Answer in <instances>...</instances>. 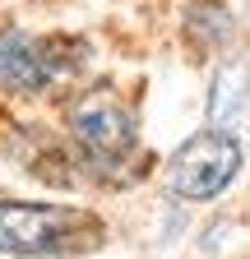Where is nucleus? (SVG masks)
Listing matches in <instances>:
<instances>
[{"instance_id":"1","label":"nucleus","mask_w":250,"mask_h":259,"mask_svg":"<svg viewBox=\"0 0 250 259\" xmlns=\"http://www.w3.org/2000/svg\"><path fill=\"white\" fill-rule=\"evenodd\" d=\"M102 245V218L74 204H28L0 199V254L60 259Z\"/></svg>"},{"instance_id":"2","label":"nucleus","mask_w":250,"mask_h":259,"mask_svg":"<svg viewBox=\"0 0 250 259\" xmlns=\"http://www.w3.org/2000/svg\"><path fill=\"white\" fill-rule=\"evenodd\" d=\"M241 139L223 135V130H199L190 135L172 157H167V190L185 204H204V199H218L241 171Z\"/></svg>"},{"instance_id":"3","label":"nucleus","mask_w":250,"mask_h":259,"mask_svg":"<svg viewBox=\"0 0 250 259\" xmlns=\"http://www.w3.org/2000/svg\"><path fill=\"white\" fill-rule=\"evenodd\" d=\"M70 135L74 144L84 148L88 162L98 167H120L125 157L135 153L139 144V125H135V111L111 93H88L70 107Z\"/></svg>"},{"instance_id":"4","label":"nucleus","mask_w":250,"mask_h":259,"mask_svg":"<svg viewBox=\"0 0 250 259\" xmlns=\"http://www.w3.org/2000/svg\"><path fill=\"white\" fill-rule=\"evenodd\" d=\"M65 65L56 60V42H42L23 28H0V83L14 93H42L51 88Z\"/></svg>"},{"instance_id":"5","label":"nucleus","mask_w":250,"mask_h":259,"mask_svg":"<svg viewBox=\"0 0 250 259\" xmlns=\"http://www.w3.org/2000/svg\"><path fill=\"white\" fill-rule=\"evenodd\" d=\"M245 125H250V65L227 56L209 83V130H223V135L241 139Z\"/></svg>"},{"instance_id":"6","label":"nucleus","mask_w":250,"mask_h":259,"mask_svg":"<svg viewBox=\"0 0 250 259\" xmlns=\"http://www.w3.org/2000/svg\"><path fill=\"white\" fill-rule=\"evenodd\" d=\"M227 32H232V14L218 5V0H195V5L185 10V37H190L199 51L223 47Z\"/></svg>"}]
</instances>
